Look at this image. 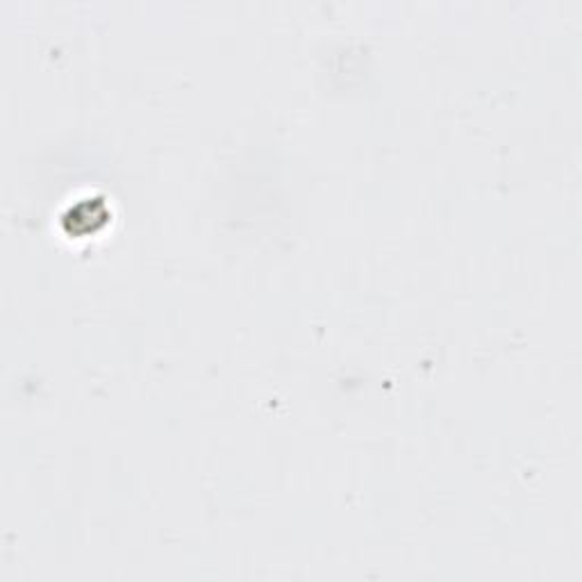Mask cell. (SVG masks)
<instances>
[{
	"instance_id": "obj_1",
	"label": "cell",
	"mask_w": 582,
	"mask_h": 582,
	"mask_svg": "<svg viewBox=\"0 0 582 582\" xmlns=\"http://www.w3.org/2000/svg\"><path fill=\"white\" fill-rule=\"evenodd\" d=\"M107 219H110V210L98 198H85L64 214L71 235H94L105 226Z\"/></svg>"
}]
</instances>
